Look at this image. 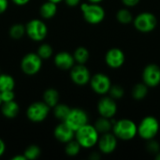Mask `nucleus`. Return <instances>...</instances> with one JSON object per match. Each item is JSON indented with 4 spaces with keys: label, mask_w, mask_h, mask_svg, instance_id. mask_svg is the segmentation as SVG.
I'll use <instances>...</instances> for the list:
<instances>
[{
    "label": "nucleus",
    "mask_w": 160,
    "mask_h": 160,
    "mask_svg": "<svg viewBox=\"0 0 160 160\" xmlns=\"http://www.w3.org/2000/svg\"><path fill=\"white\" fill-rule=\"evenodd\" d=\"M112 131L118 140L128 142L138 135V125L130 119H120L113 123Z\"/></svg>",
    "instance_id": "nucleus-1"
},
{
    "label": "nucleus",
    "mask_w": 160,
    "mask_h": 160,
    "mask_svg": "<svg viewBox=\"0 0 160 160\" xmlns=\"http://www.w3.org/2000/svg\"><path fill=\"white\" fill-rule=\"evenodd\" d=\"M99 135L94 125L86 124L75 132V140L82 148L91 149L98 144Z\"/></svg>",
    "instance_id": "nucleus-2"
},
{
    "label": "nucleus",
    "mask_w": 160,
    "mask_h": 160,
    "mask_svg": "<svg viewBox=\"0 0 160 160\" xmlns=\"http://www.w3.org/2000/svg\"><path fill=\"white\" fill-rule=\"evenodd\" d=\"M81 10L83 19L90 24H98L105 19V9L99 4L96 3H82Z\"/></svg>",
    "instance_id": "nucleus-3"
},
{
    "label": "nucleus",
    "mask_w": 160,
    "mask_h": 160,
    "mask_svg": "<svg viewBox=\"0 0 160 160\" xmlns=\"http://www.w3.org/2000/svg\"><path fill=\"white\" fill-rule=\"evenodd\" d=\"M160 125L158 120L154 116L144 117L138 125V135L144 141L155 139L159 131Z\"/></svg>",
    "instance_id": "nucleus-4"
},
{
    "label": "nucleus",
    "mask_w": 160,
    "mask_h": 160,
    "mask_svg": "<svg viewBox=\"0 0 160 160\" xmlns=\"http://www.w3.org/2000/svg\"><path fill=\"white\" fill-rule=\"evenodd\" d=\"M25 35L31 40L40 42L47 37L48 27L42 20L33 19L25 24Z\"/></svg>",
    "instance_id": "nucleus-5"
},
{
    "label": "nucleus",
    "mask_w": 160,
    "mask_h": 160,
    "mask_svg": "<svg viewBox=\"0 0 160 160\" xmlns=\"http://www.w3.org/2000/svg\"><path fill=\"white\" fill-rule=\"evenodd\" d=\"M133 24L136 30L141 33H150L154 31L158 25L156 15L151 12H142L133 19Z\"/></svg>",
    "instance_id": "nucleus-6"
},
{
    "label": "nucleus",
    "mask_w": 160,
    "mask_h": 160,
    "mask_svg": "<svg viewBox=\"0 0 160 160\" xmlns=\"http://www.w3.org/2000/svg\"><path fill=\"white\" fill-rule=\"evenodd\" d=\"M50 110L51 108L44 101L33 102L26 110V117L33 123H40L48 117Z\"/></svg>",
    "instance_id": "nucleus-7"
},
{
    "label": "nucleus",
    "mask_w": 160,
    "mask_h": 160,
    "mask_svg": "<svg viewBox=\"0 0 160 160\" xmlns=\"http://www.w3.org/2000/svg\"><path fill=\"white\" fill-rule=\"evenodd\" d=\"M42 67V59L38 55L37 52L26 53L21 61L22 71L28 75L33 76L39 72Z\"/></svg>",
    "instance_id": "nucleus-8"
},
{
    "label": "nucleus",
    "mask_w": 160,
    "mask_h": 160,
    "mask_svg": "<svg viewBox=\"0 0 160 160\" xmlns=\"http://www.w3.org/2000/svg\"><path fill=\"white\" fill-rule=\"evenodd\" d=\"M89 118L88 114L85 111L80 108L70 109L69 113L63 121L66 125H68L73 131H77L79 128L83 127L84 125L88 124Z\"/></svg>",
    "instance_id": "nucleus-9"
},
{
    "label": "nucleus",
    "mask_w": 160,
    "mask_h": 160,
    "mask_svg": "<svg viewBox=\"0 0 160 160\" xmlns=\"http://www.w3.org/2000/svg\"><path fill=\"white\" fill-rule=\"evenodd\" d=\"M89 83L92 90L100 96L107 95L112 86V81L110 77L104 73H97L94 76H91Z\"/></svg>",
    "instance_id": "nucleus-10"
},
{
    "label": "nucleus",
    "mask_w": 160,
    "mask_h": 160,
    "mask_svg": "<svg viewBox=\"0 0 160 160\" xmlns=\"http://www.w3.org/2000/svg\"><path fill=\"white\" fill-rule=\"evenodd\" d=\"M70 79L76 85L83 86L89 83L91 73L85 65L77 64L70 68Z\"/></svg>",
    "instance_id": "nucleus-11"
},
{
    "label": "nucleus",
    "mask_w": 160,
    "mask_h": 160,
    "mask_svg": "<svg viewBox=\"0 0 160 160\" xmlns=\"http://www.w3.org/2000/svg\"><path fill=\"white\" fill-rule=\"evenodd\" d=\"M98 112L101 117L110 119L113 118L117 112V104L115 99L105 95L98 103Z\"/></svg>",
    "instance_id": "nucleus-12"
},
{
    "label": "nucleus",
    "mask_w": 160,
    "mask_h": 160,
    "mask_svg": "<svg viewBox=\"0 0 160 160\" xmlns=\"http://www.w3.org/2000/svg\"><path fill=\"white\" fill-rule=\"evenodd\" d=\"M117 144L118 139L116 138V136L112 132H108L99 136L97 145L98 146L100 153L104 155H110L116 150Z\"/></svg>",
    "instance_id": "nucleus-13"
},
{
    "label": "nucleus",
    "mask_w": 160,
    "mask_h": 160,
    "mask_svg": "<svg viewBox=\"0 0 160 160\" xmlns=\"http://www.w3.org/2000/svg\"><path fill=\"white\" fill-rule=\"evenodd\" d=\"M142 82L150 88L160 84V68L156 64L147 65L142 71Z\"/></svg>",
    "instance_id": "nucleus-14"
},
{
    "label": "nucleus",
    "mask_w": 160,
    "mask_h": 160,
    "mask_svg": "<svg viewBox=\"0 0 160 160\" xmlns=\"http://www.w3.org/2000/svg\"><path fill=\"white\" fill-rule=\"evenodd\" d=\"M126 61L125 52L119 48H112L105 54V63L111 68H121Z\"/></svg>",
    "instance_id": "nucleus-15"
},
{
    "label": "nucleus",
    "mask_w": 160,
    "mask_h": 160,
    "mask_svg": "<svg viewBox=\"0 0 160 160\" xmlns=\"http://www.w3.org/2000/svg\"><path fill=\"white\" fill-rule=\"evenodd\" d=\"M53 135L55 139L62 143H67L75 139V131H73L64 122L56 126L53 131Z\"/></svg>",
    "instance_id": "nucleus-16"
},
{
    "label": "nucleus",
    "mask_w": 160,
    "mask_h": 160,
    "mask_svg": "<svg viewBox=\"0 0 160 160\" xmlns=\"http://www.w3.org/2000/svg\"><path fill=\"white\" fill-rule=\"evenodd\" d=\"M54 65L62 70H68L75 65L73 54L68 52H60L54 56Z\"/></svg>",
    "instance_id": "nucleus-17"
},
{
    "label": "nucleus",
    "mask_w": 160,
    "mask_h": 160,
    "mask_svg": "<svg viewBox=\"0 0 160 160\" xmlns=\"http://www.w3.org/2000/svg\"><path fill=\"white\" fill-rule=\"evenodd\" d=\"M20 112V107L15 100L4 102L1 104V112L4 115V117L8 119H13L15 118Z\"/></svg>",
    "instance_id": "nucleus-18"
},
{
    "label": "nucleus",
    "mask_w": 160,
    "mask_h": 160,
    "mask_svg": "<svg viewBox=\"0 0 160 160\" xmlns=\"http://www.w3.org/2000/svg\"><path fill=\"white\" fill-rule=\"evenodd\" d=\"M56 12H57V4L48 0L44 2L39 8V14L41 18L44 20H49L53 18Z\"/></svg>",
    "instance_id": "nucleus-19"
},
{
    "label": "nucleus",
    "mask_w": 160,
    "mask_h": 160,
    "mask_svg": "<svg viewBox=\"0 0 160 160\" xmlns=\"http://www.w3.org/2000/svg\"><path fill=\"white\" fill-rule=\"evenodd\" d=\"M115 121L110 118H105V117H101L98 118L94 127L96 128V129L98 130V132L99 134H104V133H108V132H111L112 130V127H113V123Z\"/></svg>",
    "instance_id": "nucleus-20"
},
{
    "label": "nucleus",
    "mask_w": 160,
    "mask_h": 160,
    "mask_svg": "<svg viewBox=\"0 0 160 160\" xmlns=\"http://www.w3.org/2000/svg\"><path fill=\"white\" fill-rule=\"evenodd\" d=\"M43 101L50 107V108H53L55 105H57L59 103V98H60V95L58 93V91L54 88H49L47 90H45V92L43 93Z\"/></svg>",
    "instance_id": "nucleus-21"
},
{
    "label": "nucleus",
    "mask_w": 160,
    "mask_h": 160,
    "mask_svg": "<svg viewBox=\"0 0 160 160\" xmlns=\"http://www.w3.org/2000/svg\"><path fill=\"white\" fill-rule=\"evenodd\" d=\"M148 89L149 87L142 82H139L136 83L132 90H131V95L132 98L135 100H142L148 94Z\"/></svg>",
    "instance_id": "nucleus-22"
},
{
    "label": "nucleus",
    "mask_w": 160,
    "mask_h": 160,
    "mask_svg": "<svg viewBox=\"0 0 160 160\" xmlns=\"http://www.w3.org/2000/svg\"><path fill=\"white\" fill-rule=\"evenodd\" d=\"M73 57L77 64L85 65V63L88 61V59L90 57L89 51L85 47H82V46L78 47L73 52Z\"/></svg>",
    "instance_id": "nucleus-23"
},
{
    "label": "nucleus",
    "mask_w": 160,
    "mask_h": 160,
    "mask_svg": "<svg viewBox=\"0 0 160 160\" xmlns=\"http://www.w3.org/2000/svg\"><path fill=\"white\" fill-rule=\"evenodd\" d=\"M15 81L14 78L8 74H0V92L6 90H14Z\"/></svg>",
    "instance_id": "nucleus-24"
},
{
    "label": "nucleus",
    "mask_w": 160,
    "mask_h": 160,
    "mask_svg": "<svg viewBox=\"0 0 160 160\" xmlns=\"http://www.w3.org/2000/svg\"><path fill=\"white\" fill-rule=\"evenodd\" d=\"M117 21L122 24H128L133 22V14L128 8H121L116 13Z\"/></svg>",
    "instance_id": "nucleus-25"
},
{
    "label": "nucleus",
    "mask_w": 160,
    "mask_h": 160,
    "mask_svg": "<svg viewBox=\"0 0 160 160\" xmlns=\"http://www.w3.org/2000/svg\"><path fill=\"white\" fill-rule=\"evenodd\" d=\"M70 112V108L63 103H58L53 107V114L58 120L64 121Z\"/></svg>",
    "instance_id": "nucleus-26"
},
{
    "label": "nucleus",
    "mask_w": 160,
    "mask_h": 160,
    "mask_svg": "<svg viewBox=\"0 0 160 160\" xmlns=\"http://www.w3.org/2000/svg\"><path fill=\"white\" fill-rule=\"evenodd\" d=\"M25 35V25L15 23L9 28V36L13 39H20Z\"/></svg>",
    "instance_id": "nucleus-27"
},
{
    "label": "nucleus",
    "mask_w": 160,
    "mask_h": 160,
    "mask_svg": "<svg viewBox=\"0 0 160 160\" xmlns=\"http://www.w3.org/2000/svg\"><path fill=\"white\" fill-rule=\"evenodd\" d=\"M82 147L81 145L79 144V142L76 141V140H72L66 143V146H65V153L69 156V157H75L77 156L80 151H81Z\"/></svg>",
    "instance_id": "nucleus-28"
},
{
    "label": "nucleus",
    "mask_w": 160,
    "mask_h": 160,
    "mask_svg": "<svg viewBox=\"0 0 160 160\" xmlns=\"http://www.w3.org/2000/svg\"><path fill=\"white\" fill-rule=\"evenodd\" d=\"M37 53L38 55L42 59H49L52 57V53H53V50H52V47L48 44V43H42L41 45H39V47L38 48V51H37Z\"/></svg>",
    "instance_id": "nucleus-29"
},
{
    "label": "nucleus",
    "mask_w": 160,
    "mask_h": 160,
    "mask_svg": "<svg viewBox=\"0 0 160 160\" xmlns=\"http://www.w3.org/2000/svg\"><path fill=\"white\" fill-rule=\"evenodd\" d=\"M40 153H41L40 148L36 144H32V145H29L24 150L23 155L26 160H35L40 156Z\"/></svg>",
    "instance_id": "nucleus-30"
},
{
    "label": "nucleus",
    "mask_w": 160,
    "mask_h": 160,
    "mask_svg": "<svg viewBox=\"0 0 160 160\" xmlns=\"http://www.w3.org/2000/svg\"><path fill=\"white\" fill-rule=\"evenodd\" d=\"M108 94H110V97L111 98H112L113 99L116 100V99H120V98H122L124 97L125 90L119 84H114V85L112 84V86H111L110 91H109Z\"/></svg>",
    "instance_id": "nucleus-31"
},
{
    "label": "nucleus",
    "mask_w": 160,
    "mask_h": 160,
    "mask_svg": "<svg viewBox=\"0 0 160 160\" xmlns=\"http://www.w3.org/2000/svg\"><path fill=\"white\" fill-rule=\"evenodd\" d=\"M146 142H147L146 149H147V151H148L150 154L157 155L158 152H160L159 143H158L155 139H152V140H149V141H146Z\"/></svg>",
    "instance_id": "nucleus-32"
},
{
    "label": "nucleus",
    "mask_w": 160,
    "mask_h": 160,
    "mask_svg": "<svg viewBox=\"0 0 160 160\" xmlns=\"http://www.w3.org/2000/svg\"><path fill=\"white\" fill-rule=\"evenodd\" d=\"M0 97H1L2 103L8 102V101L14 100V98H15V93H14L13 90H6V91L0 92Z\"/></svg>",
    "instance_id": "nucleus-33"
},
{
    "label": "nucleus",
    "mask_w": 160,
    "mask_h": 160,
    "mask_svg": "<svg viewBox=\"0 0 160 160\" xmlns=\"http://www.w3.org/2000/svg\"><path fill=\"white\" fill-rule=\"evenodd\" d=\"M122 3L126 6V7H128V8H132V7H135L137 6L141 0H121Z\"/></svg>",
    "instance_id": "nucleus-34"
},
{
    "label": "nucleus",
    "mask_w": 160,
    "mask_h": 160,
    "mask_svg": "<svg viewBox=\"0 0 160 160\" xmlns=\"http://www.w3.org/2000/svg\"><path fill=\"white\" fill-rule=\"evenodd\" d=\"M8 8V0H0V14L4 13Z\"/></svg>",
    "instance_id": "nucleus-35"
},
{
    "label": "nucleus",
    "mask_w": 160,
    "mask_h": 160,
    "mask_svg": "<svg viewBox=\"0 0 160 160\" xmlns=\"http://www.w3.org/2000/svg\"><path fill=\"white\" fill-rule=\"evenodd\" d=\"M68 7H76L81 3V0H63Z\"/></svg>",
    "instance_id": "nucleus-36"
},
{
    "label": "nucleus",
    "mask_w": 160,
    "mask_h": 160,
    "mask_svg": "<svg viewBox=\"0 0 160 160\" xmlns=\"http://www.w3.org/2000/svg\"><path fill=\"white\" fill-rule=\"evenodd\" d=\"M11 1H12V3H14L15 5L20 6V7L25 6V5H27V4L30 2V0H11Z\"/></svg>",
    "instance_id": "nucleus-37"
},
{
    "label": "nucleus",
    "mask_w": 160,
    "mask_h": 160,
    "mask_svg": "<svg viewBox=\"0 0 160 160\" xmlns=\"http://www.w3.org/2000/svg\"><path fill=\"white\" fill-rule=\"evenodd\" d=\"M5 151H6V144L3 142V140L0 139V157H2L4 155Z\"/></svg>",
    "instance_id": "nucleus-38"
},
{
    "label": "nucleus",
    "mask_w": 160,
    "mask_h": 160,
    "mask_svg": "<svg viewBox=\"0 0 160 160\" xmlns=\"http://www.w3.org/2000/svg\"><path fill=\"white\" fill-rule=\"evenodd\" d=\"M12 160H26L24 155H17L12 158Z\"/></svg>",
    "instance_id": "nucleus-39"
},
{
    "label": "nucleus",
    "mask_w": 160,
    "mask_h": 160,
    "mask_svg": "<svg viewBox=\"0 0 160 160\" xmlns=\"http://www.w3.org/2000/svg\"><path fill=\"white\" fill-rule=\"evenodd\" d=\"M100 158V156L97 153V152H94L91 156H90V158L91 159H94V160H98V158Z\"/></svg>",
    "instance_id": "nucleus-40"
},
{
    "label": "nucleus",
    "mask_w": 160,
    "mask_h": 160,
    "mask_svg": "<svg viewBox=\"0 0 160 160\" xmlns=\"http://www.w3.org/2000/svg\"><path fill=\"white\" fill-rule=\"evenodd\" d=\"M103 0H88V2H90V3H96V4H99Z\"/></svg>",
    "instance_id": "nucleus-41"
},
{
    "label": "nucleus",
    "mask_w": 160,
    "mask_h": 160,
    "mask_svg": "<svg viewBox=\"0 0 160 160\" xmlns=\"http://www.w3.org/2000/svg\"><path fill=\"white\" fill-rule=\"evenodd\" d=\"M48 1H51V2H53V3H55V4H58V3H60V2H62L63 0H48Z\"/></svg>",
    "instance_id": "nucleus-42"
},
{
    "label": "nucleus",
    "mask_w": 160,
    "mask_h": 160,
    "mask_svg": "<svg viewBox=\"0 0 160 160\" xmlns=\"http://www.w3.org/2000/svg\"><path fill=\"white\" fill-rule=\"evenodd\" d=\"M155 158H156V159L160 160V152H158V153L156 155V157H155Z\"/></svg>",
    "instance_id": "nucleus-43"
},
{
    "label": "nucleus",
    "mask_w": 160,
    "mask_h": 160,
    "mask_svg": "<svg viewBox=\"0 0 160 160\" xmlns=\"http://www.w3.org/2000/svg\"><path fill=\"white\" fill-rule=\"evenodd\" d=\"M1 104H2V100H1V97H0V106H1Z\"/></svg>",
    "instance_id": "nucleus-44"
},
{
    "label": "nucleus",
    "mask_w": 160,
    "mask_h": 160,
    "mask_svg": "<svg viewBox=\"0 0 160 160\" xmlns=\"http://www.w3.org/2000/svg\"><path fill=\"white\" fill-rule=\"evenodd\" d=\"M0 74H1V71H0Z\"/></svg>",
    "instance_id": "nucleus-45"
}]
</instances>
